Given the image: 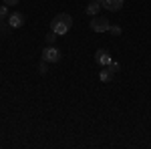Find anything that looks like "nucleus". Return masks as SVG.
Returning <instances> with one entry per match:
<instances>
[{
	"instance_id": "f257e3e1",
	"label": "nucleus",
	"mask_w": 151,
	"mask_h": 149,
	"mask_svg": "<svg viewBox=\"0 0 151 149\" xmlns=\"http://www.w3.org/2000/svg\"><path fill=\"white\" fill-rule=\"evenodd\" d=\"M70 26H73V18H70V14L60 12V14H57V16L52 18V22H50V30H52V32H57L58 36H63V35H67V32H69Z\"/></svg>"
},
{
	"instance_id": "f03ea898",
	"label": "nucleus",
	"mask_w": 151,
	"mask_h": 149,
	"mask_svg": "<svg viewBox=\"0 0 151 149\" xmlns=\"http://www.w3.org/2000/svg\"><path fill=\"white\" fill-rule=\"evenodd\" d=\"M89 26H91V30H93V32H109L111 22H109L105 16H93V20L89 22Z\"/></svg>"
},
{
	"instance_id": "7ed1b4c3",
	"label": "nucleus",
	"mask_w": 151,
	"mask_h": 149,
	"mask_svg": "<svg viewBox=\"0 0 151 149\" xmlns=\"http://www.w3.org/2000/svg\"><path fill=\"white\" fill-rule=\"evenodd\" d=\"M42 60H47V63H58L60 60V50H58L57 46L48 45L45 50H42Z\"/></svg>"
},
{
	"instance_id": "20e7f679",
	"label": "nucleus",
	"mask_w": 151,
	"mask_h": 149,
	"mask_svg": "<svg viewBox=\"0 0 151 149\" xmlns=\"http://www.w3.org/2000/svg\"><path fill=\"white\" fill-rule=\"evenodd\" d=\"M95 60H97V65H101V67H109L113 58H111V55H109L107 48H99V50L95 53Z\"/></svg>"
},
{
	"instance_id": "39448f33",
	"label": "nucleus",
	"mask_w": 151,
	"mask_h": 149,
	"mask_svg": "<svg viewBox=\"0 0 151 149\" xmlns=\"http://www.w3.org/2000/svg\"><path fill=\"white\" fill-rule=\"evenodd\" d=\"M22 24H24V16L20 12H12L10 16H8V26L10 28H20Z\"/></svg>"
},
{
	"instance_id": "423d86ee",
	"label": "nucleus",
	"mask_w": 151,
	"mask_h": 149,
	"mask_svg": "<svg viewBox=\"0 0 151 149\" xmlns=\"http://www.w3.org/2000/svg\"><path fill=\"white\" fill-rule=\"evenodd\" d=\"M123 2H125V0H105L103 6L107 8V10H111V12H117V10L123 8Z\"/></svg>"
},
{
	"instance_id": "0eeeda50",
	"label": "nucleus",
	"mask_w": 151,
	"mask_h": 149,
	"mask_svg": "<svg viewBox=\"0 0 151 149\" xmlns=\"http://www.w3.org/2000/svg\"><path fill=\"white\" fill-rule=\"evenodd\" d=\"M113 75H115V71L111 69V67H103V71L99 73V79H101V83H111Z\"/></svg>"
},
{
	"instance_id": "6e6552de",
	"label": "nucleus",
	"mask_w": 151,
	"mask_h": 149,
	"mask_svg": "<svg viewBox=\"0 0 151 149\" xmlns=\"http://www.w3.org/2000/svg\"><path fill=\"white\" fill-rule=\"evenodd\" d=\"M101 6H103L101 2H91V0H89V4H87V14H89V16H97L99 10H101Z\"/></svg>"
},
{
	"instance_id": "1a4fd4ad",
	"label": "nucleus",
	"mask_w": 151,
	"mask_h": 149,
	"mask_svg": "<svg viewBox=\"0 0 151 149\" xmlns=\"http://www.w3.org/2000/svg\"><path fill=\"white\" fill-rule=\"evenodd\" d=\"M57 32H52V30H50V32H48V35L47 36H45V40H47V42H48V45H50V46H52V45H55V42H57Z\"/></svg>"
},
{
	"instance_id": "9d476101",
	"label": "nucleus",
	"mask_w": 151,
	"mask_h": 149,
	"mask_svg": "<svg viewBox=\"0 0 151 149\" xmlns=\"http://www.w3.org/2000/svg\"><path fill=\"white\" fill-rule=\"evenodd\" d=\"M109 32H111L113 36H119L121 32H123V28H121V26H113V24H111V26H109Z\"/></svg>"
},
{
	"instance_id": "9b49d317",
	"label": "nucleus",
	"mask_w": 151,
	"mask_h": 149,
	"mask_svg": "<svg viewBox=\"0 0 151 149\" xmlns=\"http://www.w3.org/2000/svg\"><path fill=\"white\" fill-rule=\"evenodd\" d=\"M38 73H40V75H47V73H48V65H47V60H42V63L38 65Z\"/></svg>"
},
{
	"instance_id": "f8f14e48",
	"label": "nucleus",
	"mask_w": 151,
	"mask_h": 149,
	"mask_svg": "<svg viewBox=\"0 0 151 149\" xmlns=\"http://www.w3.org/2000/svg\"><path fill=\"white\" fill-rule=\"evenodd\" d=\"M6 14H8V4H2V6H0V20H4Z\"/></svg>"
},
{
	"instance_id": "ddd939ff",
	"label": "nucleus",
	"mask_w": 151,
	"mask_h": 149,
	"mask_svg": "<svg viewBox=\"0 0 151 149\" xmlns=\"http://www.w3.org/2000/svg\"><path fill=\"white\" fill-rule=\"evenodd\" d=\"M6 32H8V26H6V24H4L2 20H0V36H4Z\"/></svg>"
},
{
	"instance_id": "4468645a",
	"label": "nucleus",
	"mask_w": 151,
	"mask_h": 149,
	"mask_svg": "<svg viewBox=\"0 0 151 149\" xmlns=\"http://www.w3.org/2000/svg\"><path fill=\"white\" fill-rule=\"evenodd\" d=\"M109 67H111V69L115 71V73H117L119 69H121V65H119V63H115V60H111V65H109Z\"/></svg>"
},
{
	"instance_id": "2eb2a0df",
	"label": "nucleus",
	"mask_w": 151,
	"mask_h": 149,
	"mask_svg": "<svg viewBox=\"0 0 151 149\" xmlns=\"http://www.w3.org/2000/svg\"><path fill=\"white\" fill-rule=\"evenodd\" d=\"M4 4H8V6H16L18 0H4Z\"/></svg>"
},
{
	"instance_id": "dca6fc26",
	"label": "nucleus",
	"mask_w": 151,
	"mask_h": 149,
	"mask_svg": "<svg viewBox=\"0 0 151 149\" xmlns=\"http://www.w3.org/2000/svg\"><path fill=\"white\" fill-rule=\"evenodd\" d=\"M91 2H101V4H103V2H105V0H91Z\"/></svg>"
}]
</instances>
